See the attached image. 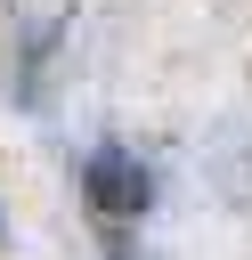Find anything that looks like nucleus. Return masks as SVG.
<instances>
[{"mask_svg":"<svg viewBox=\"0 0 252 260\" xmlns=\"http://www.w3.org/2000/svg\"><path fill=\"white\" fill-rule=\"evenodd\" d=\"M81 187H89V203H98L106 219H130V211L146 203V179H138V162H130L122 146H98L89 171H81Z\"/></svg>","mask_w":252,"mask_h":260,"instance_id":"1","label":"nucleus"}]
</instances>
